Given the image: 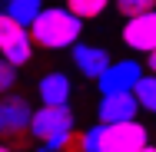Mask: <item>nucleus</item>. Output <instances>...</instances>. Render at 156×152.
<instances>
[{"label":"nucleus","mask_w":156,"mask_h":152,"mask_svg":"<svg viewBox=\"0 0 156 152\" xmlns=\"http://www.w3.org/2000/svg\"><path fill=\"white\" fill-rule=\"evenodd\" d=\"M30 36L40 50H70L83 36V20L66 7H43V13L30 27Z\"/></svg>","instance_id":"obj_1"},{"label":"nucleus","mask_w":156,"mask_h":152,"mask_svg":"<svg viewBox=\"0 0 156 152\" xmlns=\"http://www.w3.org/2000/svg\"><path fill=\"white\" fill-rule=\"evenodd\" d=\"M150 142V129L140 119L133 122H96L87 129V152H140Z\"/></svg>","instance_id":"obj_2"},{"label":"nucleus","mask_w":156,"mask_h":152,"mask_svg":"<svg viewBox=\"0 0 156 152\" xmlns=\"http://www.w3.org/2000/svg\"><path fill=\"white\" fill-rule=\"evenodd\" d=\"M73 126H76V116H73L70 106H40V109H33L30 132L37 142H43V146H50L57 152L60 139L66 132H73Z\"/></svg>","instance_id":"obj_3"},{"label":"nucleus","mask_w":156,"mask_h":152,"mask_svg":"<svg viewBox=\"0 0 156 152\" xmlns=\"http://www.w3.org/2000/svg\"><path fill=\"white\" fill-rule=\"evenodd\" d=\"M33 36L23 23H17L10 13H0V56L13 66H27L33 60Z\"/></svg>","instance_id":"obj_4"},{"label":"nucleus","mask_w":156,"mask_h":152,"mask_svg":"<svg viewBox=\"0 0 156 152\" xmlns=\"http://www.w3.org/2000/svg\"><path fill=\"white\" fill-rule=\"evenodd\" d=\"M143 63L140 60H113L110 63V69L96 79V86H100V96H113V93H133L136 90V83L143 79Z\"/></svg>","instance_id":"obj_5"},{"label":"nucleus","mask_w":156,"mask_h":152,"mask_svg":"<svg viewBox=\"0 0 156 152\" xmlns=\"http://www.w3.org/2000/svg\"><path fill=\"white\" fill-rule=\"evenodd\" d=\"M30 119H33V106L27 96H17V93L0 96V139L30 132Z\"/></svg>","instance_id":"obj_6"},{"label":"nucleus","mask_w":156,"mask_h":152,"mask_svg":"<svg viewBox=\"0 0 156 152\" xmlns=\"http://www.w3.org/2000/svg\"><path fill=\"white\" fill-rule=\"evenodd\" d=\"M70 60H73V66H76L80 76H87V79H100V76L110 69L113 56H110L106 46H96V43H83V40H80L76 46H70Z\"/></svg>","instance_id":"obj_7"},{"label":"nucleus","mask_w":156,"mask_h":152,"mask_svg":"<svg viewBox=\"0 0 156 152\" xmlns=\"http://www.w3.org/2000/svg\"><path fill=\"white\" fill-rule=\"evenodd\" d=\"M120 40L129 50H136V53H153L156 50V10L126 20L123 30H120Z\"/></svg>","instance_id":"obj_8"},{"label":"nucleus","mask_w":156,"mask_h":152,"mask_svg":"<svg viewBox=\"0 0 156 152\" xmlns=\"http://www.w3.org/2000/svg\"><path fill=\"white\" fill-rule=\"evenodd\" d=\"M140 116V103L133 93H113V96H100V106H96V119L103 126H113V122H133Z\"/></svg>","instance_id":"obj_9"},{"label":"nucleus","mask_w":156,"mask_h":152,"mask_svg":"<svg viewBox=\"0 0 156 152\" xmlns=\"http://www.w3.org/2000/svg\"><path fill=\"white\" fill-rule=\"evenodd\" d=\"M70 96H73V83L63 69H50L37 79V99L43 106H70Z\"/></svg>","instance_id":"obj_10"},{"label":"nucleus","mask_w":156,"mask_h":152,"mask_svg":"<svg viewBox=\"0 0 156 152\" xmlns=\"http://www.w3.org/2000/svg\"><path fill=\"white\" fill-rule=\"evenodd\" d=\"M3 13H10L17 23H23L30 30L33 23H37V17L43 13V0H7V10Z\"/></svg>","instance_id":"obj_11"},{"label":"nucleus","mask_w":156,"mask_h":152,"mask_svg":"<svg viewBox=\"0 0 156 152\" xmlns=\"http://www.w3.org/2000/svg\"><path fill=\"white\" fill-rule=\"evenodd\" d=\"M63 7L70 13H76L80 20H96V17H103L106 7H113V0H63Z\"/></svg>","instance_id":"obj_12"},{"label":"nucleus","mask_w":156,"mask_h":152,"mask_svg":"<svg viewBox=\"0 0 156 152\" xmlns=\"http://www.w3.org/2000/svg\"><path fill=\"white\" fill-rule=\"evenodd\" d=\"M133 96H136L140 109H146L150 116H156V73H150V76H143V79L136 83V90H133Z\"/></svg>","instance_id":"obj_13"},{"label":"nucleus","mask_w":156,"mask_h":152,"mask_svg":"<svg viewBox=\"0 0 156 152\" xmlns=\"http://www.w3.org/2000/svg\"><path fill=\"white\" fill-rule=\"evenodd\" d=\"M113 7L120 10V17L133 20V17H143V13L156 10V0H113Z\"/></svg>","instance_id":"obj_14"},{"label":"nucleus","mask_w":156,"mask_h":152,"mask_svg":"<svg viewBox=\"0 0 156 152\" xmlns=\"http://www.w3.org/2000/svg\"><path fill=\"white\" fill-rule=\"evenodd\" d=\"M17 69H20V66H13L10 60L0 56V96L13 93V86H17Z\"/></svg>","instance_id":"obj_15"},{"label":"nucleus","mask_w":156,"mask_h":152,"mask_svg":"<svg viewBox=\"0 0 156 152\" xmlns=\"http://www.w3.org/2000/svg\"><path fill=\"white\" fill-rule=\"evenodd\" d=\"M57 152H87V132H66L60 139V146H57Z\"/></svg>","instance_id":"obj_16"},{"label":"nucleus","mask_w":156,"mask_h":152,"mask_svg":"<svg viewBox=\"0 0 156 152\" xmlns=\"http://www.w3.org/2000/svg\"><path fill=\"white\" fill-rule=\"evenodd\" d=\"M146 69L156 73V50H153V53H146Z\"/></svg>","instance_id":"obj_17"},{"label":"nucleus","mask_w":156,"mask_h":152,"mask_svg":"<svg viewBox=\"0 0 156 152\" xmlns=\"http://www.w3.org/2000/svg\"><path fill=\"white\" fill-rule=\"evenodd\" d=\"M140 152H156V146H153V142H146V146H143Z\"/></svg>","instance_id":"obj_18"},{"label":"nucleus","mask_w":156,"mask_h":152,"mask_svg":"<svg viewBox=\"0 0 156 152\" xmlns=\"http://www.w3.org/2000/svg\"><path fill=\"white\" fill-rule=\"evenodd\" d=\"M0 152H13V149H10V146H7V142H0Z\"/></svg>","instance_id":"obj_19"},{"label":"nucleus","mask_w":156,"mask_h":152,"mask_svg":"<svg viewBox=\"0 0 156 152\" xmlns=\"http://www.w3.org/2000/svg\"><path fill=\"white\" fill-rule=\"evenodd\" d=\"M37 152H53V149H50V146H43V142H40V149H37Z\"/></svg>","instance_id":"obj_20"},{"label":"nucleus","mask_w":156,"mask_h":152,"mask_svg":"<svg viewBox=\"0 0 156 152\" xmlns=\"http://www.w3.org/2000/svg\"><path fill=\"white\" fill-rule=\"evenodd\" d=\"M3 10H7V0H0V13H3Z\"/></svg>","instance_id":"obj_21"}]
</instances>
